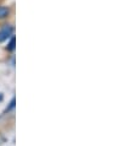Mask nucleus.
<instances>
[{
    "label": "nucleus",
    "instance_id": "f257e3e1",
    "mask_svg": "<svg viewBox=\"0 0 137 146\" xmlns=\"http://www.w3.org/2000/svg\"><path fill=\"white\" fill-rule=\"evenodd\" d=\"M13 32H14V27L13 26H9V25L4 26L1 30H0V42L6 40L11 35H13Z\"/></svg>",
    "mask_w": 137,
    "mask_h": 146
},
{
    "label": "nucleus",
    "instance_id": "7ed1b4c3",
    "mask_svg": "<svg viewBox=\"0 0 137 146\" xmlns=\"http://www.w3.org/2000/svg\"><path fill=\"white\" fill-rule=\"evenodd\" d=\"M9 50H14L15 49V37H13L11 38V40H10V43H9Z\"/></svg>",
    "mask_w": 137,
    "mask_h": 146
},
{
    "label": "nucleus",
    "instance_id": "39448f33",
    "mask_svg": "<svg viewBox=\"0 0 137 146\" xmlns=\"http://www.w3.org/2000/svg\"><path fill=\"white\" fill-rule=\"evenodd\" d=\"M1 100H3V96H1V95H0V101H1Z\"/></svg>",
    "mask_w": 137,
    "mask_h": 146
},
{
    "label": "nucleus",
    "instance_id": "20e7f679",
    "mask_svg": "<svg viewBox=\"0 0 137 146\" xmlns=\"http://www.w3.org/2000/svg\"><path fill=\"white\" fill-rule=\"evenodd\" d=\"M14 107H15V100H13V101H11V103H10V107L6 109V112H7V111H10V109H11V108H14Z\"/></svg>",
    "mask_w": 137,
    "mask_h": 146
},
{
    "label": "nucleus",
    "instance_id": "f03ea898",
    "mask_svg": "<svg viewBox=\"0 0 137 146\" xmlns=\"http://www.w3.org/2000/svg\"><path fill=\"white\" fill-rule=\"evenodd\" d=\"M9 13H10V10L7 9V7H5V6H0V19L6 17V16L9 15Z\"/></svg>",
    "mask_w": 137,
    "mask_h": 146
}]
</instances>
